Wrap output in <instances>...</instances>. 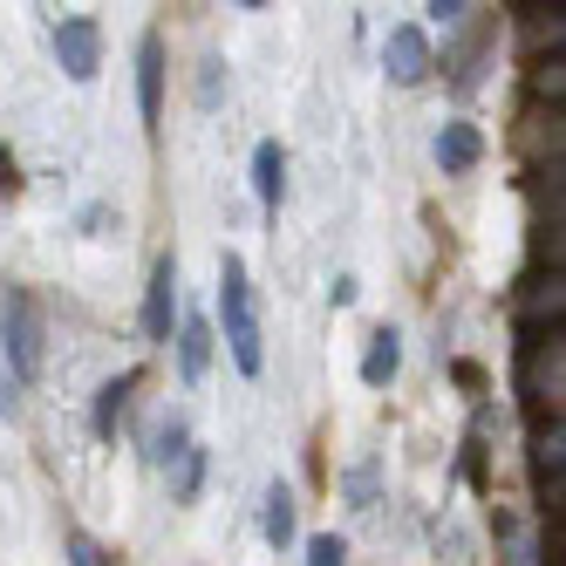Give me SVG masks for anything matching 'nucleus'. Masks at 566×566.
Segmentation results:
<instances>
[{"label": "nucleus", "instance_id": "f257e3e1", "mask_svg": "<svg viewBox=\"0 0 566 566\" xmlns=\"http://www.w3.org/2000/svg\"><path fill=\"white\" fill-rule=\"evenodd\" d=\"M219 307H226V348H232V361H239V376H260V369H266V348H260L253 287H247V260H239V253L219 260Z\"/></svg>", "mask_w": 566, "mask_h": 566}, {"label": "nucleus", "instance_id": "f03ea898", "mask_svg": "<svg viewBox=\"0 0 566 566\" xmlns=\"http://www.w3.org/2000/svg\"><path fill=\"white\" fill-rule=\"evenodd\" d=\"M0 321H8V361H14V376L34 382V376H42V314H34V294L14 287Z\"/></svg>", "mask_w": 566, "mask_h": 566}, {"label": "nucleus", "instance_id": "7ed1b4c3", "mask_svg": "<svg viewBox=\"0 0 566 566\" xmlns=\"http://www.w3.org/2000/svg\"><path fill=\"white\" fill-rule=\"evenodd\" d=\"M55 55L69 69V83H96V69H103V28L90 14H75L55 28Z\"/></svg>", "mask_w": 566, "mask_h": 566}, {"label": "nucleus", "instance_id": "20e7f679", "mask_svg": "<svg viewBox=\"0 0 566 566\" xmlns=\"http://www.w3.org/2000/svg\"><path fill=\"white\" fill-rule=\"evenodd\" d=\"M382 69H389V83H423L430 75V34L423 28H389V42H382Z\"/></svg>", "mask_w": 566, "mask_h": 566}, {"label": "nucleus", "instance_id": "39448f33", "mask_svg": "<svg viewBox=\"0 0 566 566\" xmlns=\"http://www.w3.org/2000/svg\"><path fill=\"white\" fill-rule=\"evenodd\" d=\"M171 307H178V266L165 253L150 266V294H144V335L150 342H171Z\"/></svg>", "mask_w": 566, "mask_h": 566}, {"label": "nucleus", "instance_id": "423d86ee", "mask_svg": "<svg viewBox=\"0 0 566 566\" xmlns=\"http://www.w3.org/2000/svg\"><path fill=\"white\" fill-rule=\"evenodd\" d=\"M137 103H144V124L157 130V116H165V42L157 34H144L137 49Z\"/></svg>", "mask_w": 566, "mask_h": 566}, {"label": "nucleus", "instance_id": "0eeeda50", "mask_svg": "<svg viewBox=\"0 0 566 566\" xmlns=\"http://www.w3.org/2000/svg\"><path fill=\"white\" fill-rule=\"evenodd\" d=\"M206 369H212V321H185L178 328V376L185 382H206Z\"/></svg>", "mask_w": 566, "mask_h": 566}, {"label": "nucleus", "instance_id": "6e6552de", "mask_svg": "<svg viewBox=\"0 0 566 566\" xmlns=\"http://www.w3.org/2000/svg\"><path fill=\"white\" fill-rule=\"evenodd\" d=\"M280 191H287V150H280V144L266 137V144L253 150V198L273 212V206H280Z\"/></svg>", "mask_w": 566, "mask_h": 566}, {"label": "nucleus", "instance_id": "1a4fd4ad", "mask_svg": "<svg viewBox=\"0 0 566 566\" xmlns=\"http://www.w3.org/2000/svg\"><path fill=\"white\" fill-rule=\"evenodd\" d=\"M396 369H402V342H396V328H376V335H369V355H361V382H369V389H389Z\"/></svg>", "mask_w": 566, "mask_h": 566}, {"label": "nucleus", "instance_id": "9d476101", "mask_svg": "<svg viewBox=\"0 0 566 566\" xmlns=\"http://www.w3.org/2000/svg\"><path fill=\"white\" fill-rule=\"evenodd\" d=\"M478 157H484V137H478L471 124H443V130H437V165H443V171H471Z\"/></svg>", "mask_w": 566, "mask_h": 566}, {"label": "nucleus", "instance_id": "9b49d317", "mask_svg": "<svg viewBox=\"0 0 566 566\" xmlns=\"http://www.w3.org/2000/svg\"><path fill=\"white\" fill-rule=\"evenodd\" d=\"M260 533H266V546H280V553H287L294 546V492H287V484H266V512H260Z\"/></svg>", "mask_w": 566, "mask_h": 566}, {"label": "nucleus", "instance_id": "f8f14e48", "mask_svg": "<svg viewBox=\"0 0 566 566\" xmlns=\"http://www.w3.org/2000/svg\"><path fill=\"white\" fill-rule=\"evenodd\" d=\"M185 451H191V437H185V417L171 410L165 423H157V437H150V458H157V464H178Z\"/></svg>", "mask_w": 566, "mask_h": 566}, {"label": "nucleus", "instance_id": "ddd939ff", "mask_svg": "<svg viewBox=\"0 0 566 566\" xmlns=\"http://www.w3.org/2000/svg\"><path fill=\"white\" fill-rule=\"evenodd\" d=\"M137 389V376H116V382H103V396H96V430L103 437H116V417H124V396Z\"/></svg>", "mask_w": 566, "mask_h": 566}, {"label": "nucleus", "instance_id": "4468645a", "mask_svg": "<svg viewBox=\"0 0 566 566\" xmlns=\"http://www.w3.org/2000/svg\"><path fill=\"white\" fill-rule=\"evenodd\" d=\"M198 478H206V451H185V458H178V499H185V505L198 499Z\"/></svg>", "mask_w": 566, "mask_h": 566}, {"label": "nucleus", "instance_id": "2eb2a0df", "mask_svg": "<svg viewBox=\"0 0 566 566\" xmlns=\"http://www.w3.org/2000/svg\"><path fill=\"white\" fill-rule=\"evenodd\" d=\"M307 566H348V546L335 533H321V539H307Z\"/></svg>", "mask_w": 566, "mask_h": 566}, {"label": "nucleus", "instance_id": "dca6fc26", "mask_svg": "<svg viewBox=\"0 0 566 566\" xmlns=\"http://www.w3.org/2000/svg\"><path fill=\"white\" fill-rule=\"evenodd\" d=\"M69 566H103V546H96L90 533H75V539H69Z\"/></svg>", "mask_w": 566, "mask_h": 566}, {"label": "nucleus", "instance_id": "f3484780", "mask_svg": "<svg viewBox=\"0 0 566 566\" xmlns=\"http://www.w3.org/2000/svg\"><path fill=\"white\" fill-rule=\"evenodd\" d=\"M0 410H8V396H0Z\"/></svg>", "mask_w": 566, "mask_h": 566}]
</instances>
